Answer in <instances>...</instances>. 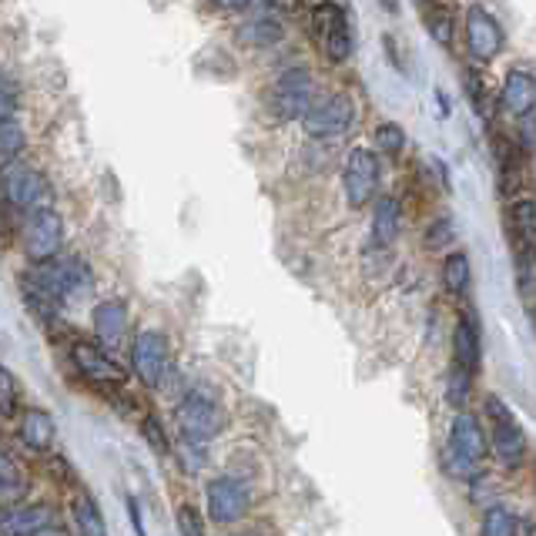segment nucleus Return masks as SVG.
Returning <instances> with one entry per match:
<instances>
[{"label": "nucleus", "mask_w": 536, "mask_h": 536, "mask_svg": "<svg viewBox=\"0 0 536 536\" xmlns=\"http://www.w3.org/2000/svg\"><path fill=\"white\" fill-rule=\"evenodd\" d=\"M453 242H456L453 218H436V222L429 225V232H426V248H429V252H443V248H449Z\"/></svg>", "instance_id": "31"}, {"label": "nucleus", "mask_w": 536, "mask_h": 536, "mask_svg": "<svg viewBox=\"0 0 536 536\" xmlns=\"http://www.w3.org/2000/svg\"><path fill=\"white\" fill-rule=\"evenodd\" d=\"M205 510L215 526L242 523L248 510H252V486L242 476H215L205 486Z\"/></svg>", "instance_id": "5"}, {"label": "nucleus", "mask_w": 536, "mask_h": 536, "mask_svg": "<svg viewBox=\"0 0 536 536\" xmlns=\"http://www.w3.org/2000/svg\"><path fill=\"white\" fill-rule=\"evenodd\" d=\"M506 47V31L483 4H469L466 11V51L476 64H490Z\"/></svg>", "instance_id": "13"}, {"label": "nucleus", "mask_w": 536, "mask_h": 536, "mask_svg": "<svg viewBox=\"0 0 536 536\" xmlns=\"http://www.w3.org/2000/svg\"><path fill=\"white\" fill-rule=\"evenodd\" d=\"M439 282H443V289L449 295L463 299V295L469 292V285H473V265H469L466 252H449L443 258V268H439Z\"/></svg>", "instance_id": "23"}, {"label": "nucleus", "mask_w": 536, "mask_h": 536, "mask_svg": "<svg viewBox=\"0 0 536 536\" xmlns=\"http://www.w3.org/2000/svg\"><path fill=\"white\" fill-rule=\"evenodd\" d=\"M4 198L11 201L14 208L21 212H41V208H51L54 201V188L47 181L44 171H37L31 165H7L4 168Z\"/></svg>", "instance_id": "8"}, {"label": "nucleus", "mask_w": 536, "mask_h": 536, "mask_svg": "<svg viewBox=\"0 0 536 536\" xmlns=\"http://www.w3.org/2000/svg\"><path fill=\"white\" fill-rule=\"evenodd\" d=\"M490 456V436L473 413H456L449 426V446L443 449V469L453 480H480L483 463Z\"/></svg>", "instance_id": "1"}, {"label": "nucleus", "mask_w": 536, "mask_h": 536, "mask_svg": "<svg viewBox=\"0 0 536 536\" xmlns=\"http://www.w3.org/2000/svg\"><path fill=\"white\" fill-rule=\"evenodd\" d=\"M27 496V480L21 473V466H17V459L11 453H4L0 449V506L4 503H17Z\"/></svg>", "instance_id": "24"}, {"label": "nucleus", "mask_w": 536, "mask_h": 536, "mask_svg": "<svg viewBox=\"0 0 536 536\" xmlns=\"http://www.w3.org/2000/svg\"><path fill=\"white\" fill-rule=\"evenodd\" d=\"M124 506H128V520H131L134 536H148L145 520H141V510H138V500H134V496H124Z\"/></svg>", "instance_id": "38"}, {"label": "nucleus", "mask_w": 536, "mask_h": 536, "mask_svg": "<svg viewBox=\"0 0 536 536\" xmlns=\"http://www.w3.org/2000/svg\"><path fill=\"white\" fill-rule=\"evenodd\" d=\"M17 406H21V382L0 362V416H14Z\"/></svg>", "instance_id": "30"}, {"label": "nucleus", "mask_w": 536, "mask_h": 536, "mask_svg": "<svg viewBox=\"0 0 536 536\" xmlns=\"http://www.w3.org/2000/svg\"><path fill=\"white\" fill-rule=\"evenodd\" d=\"M382 7H386V11H392V14H396V11H399V0H382Z\"/></svg>", "instance_id": "41"}, {"label": "nucleus", "mask_w": 536, "mask_h": 536, "mask_svg": "<svg viewBox=\"0 0 536 536\" xmlns=\"http://www.w3.org/2000/svg\"><path fill=\"white\" fill-rule=\"evenodd\" d=\"M356 124V104H352L349 94H332L319 104H312V111L302 118V128L315 141H335L346 138Z\"/></svg>", "instance_id": "9"}, {"label": "nucleus", "mask_w": 536, "mask_h": 536, "mask_svg": "<svg viewBox=\"0 0 536 536\" xmlns=\"http://www.w3.org/2000/svg\"><path fill=\"white\" fill-rule=\"evenodd\" d=\"M503 108L523 118V114L536 111V74L530 71H510L503 78V94H500Z\"/></svg>", "instance_id": "20"}, {"label": "nucleus", "mask_w": 536, "mask_h": 536, "mask_svg": "<svg viewBox=\"0 0 536 536\" xmlns=\"http://www.w3.org/2000/svg\"><path fill=\"white\" fill-rule=\"evenodd\" d=\"M483 362V342H480V325L469 312H459L456 329H453V366L476 376Z\"/></svg>", "instance_id": "17"}, {"label": "nucleus", "mask_w": 536, "mask_h": 536, "mask_svg": "<svg viewBox=\"0 0 536 536\" xmlns=\"http://www.w3.org/2000/svg\"><path fill=\"white\" fill-rule=\"evenodd\" d=\"M516 252V289H520L523 309L536 329V248H513Z\"/></svg>", "instance_id": "21"}, {"label": "nucleus", "mask_w": 536, "mask_h": 536, "mask_svg": "<svg viewBox=\"0 0 536 536\" xmlns=\"http://www.w3.org/2000/svg\"><path fill=\"white\" fill-rule=\"evenodd\" d=\"M7 232V215H4V208H0V235Z\"/></svg>", "instance_id": "42"}, {"label": "nucleus", "mask_w": 536, "mask_h": 536, "mask_svg": "<svg viewBox=\"0 0 536 536\" xmlns=\"http://www.w3.org/2000/svg\"><path fill=\"white\" fill-rule=\"evenodd\" d=\"M416 4H423V7H439L443 0H416Z\"/></svg>", "instance_id": "43"}, {"label": "nucleus", "mask_w": 536, "mask_h": 536, "mask_svg": "<svg viewBox=\"0 0 536 536\" xmlns=\"http://www.w3.org/2000/svg\"><path fill=\"white\" fill-rule=\"evenodd\" d=\"M54 523H57V506L34 500L0 516V536H37Z\"/></svg>", "instance_id": "16"}, {"label": "nucleus", "mask_w": 536, "mask_h": 536, "mask_svg": "<svg viewBox=\"0 0 536 536\" xmlns=\"http://www.w3.org/2000/svg\"><path fill=\"white\" fill-rule=\"evenodd\" d=\"M175 523H178V536H208L205 523H201V513L191 503H181L175 510Z\"/></svg>", "instance_id": "34"}, {"label": "nucleus", "mask_w": 536, "mask_h": 536, "mask_svg": "<svg viewBox=\"0 0 536 536\" xmlns=\"http://www.w3.org/2000/svg\"><path fill=\"white\" fill-rule=\"evenodd\" d=\"M516 138H520V151H536V111L520 118V134Z\"/></svg>", "instance_id": "37"}, {"label": "nucleus", "mask_w": 536, "mask_h": 536, "mask_svg": "<svg viewBox=\"0 0 536 536\" xmlns=\"http://www.w3.org/2000/svg\"><path fill=\"white\" fill-rule=\"evenodd\" d=\"M486 416L493 423V436H490V453L496 456V463L503 469L516 473L526 463V429L520 426V419L513 416V409L506 406L500 396H486Z\"/></svg>", "instance_id": "2"}, {"label": "nucleus", "mask_w": 536, "mask_h": 536, "mask_svg": "<svg viewBox=\"0 0 536 536\" xmlns=\"http://www.w3.org/2000/svg\"><path fill=\"white\" fill-rule=\"evenodd\" d=\"M37 536H71V533H67L61 523H54V526H47V530H41Z\"/></svg>", "instance_id": "40"}, {"label": "nucleus", "mask_w": 536, "mask_h": 536, "mask_svg": "<svg viewBox=\"0 0 536 536\" xmlns=\"http://www.w3.org/2000/svg\"><path fill=\"white\" fill-rule=\"evenodd\" d=\"M64 245V218L54 208H41V212H31L24 222V255L31 258L34 265L51 262V258L61 255Z\"/></svg>", "instance_id": "11"}, {"label": "nucleus", "mask_w": 536, "mask_h": 536, "mask_svg": "<svg viewBox=\"0 0 536 536\" xmlns=\"http://www.w3.org/2000/svg\"><path fill=\"white\" fill-rule=\"evenodd\" d=\"M71 366L78 369L81 379H88L91 386L101 389H121L124 379H128V372H124V366H118V359L104 346L88 339H78L71 346Z\"/></svg>", "instance_id": "10"}, {"label": "nucleus", "mask_w": 536, "mask_h": 536, "mask_svg": "<svg viewBox=\"0 0 536 536\" xmlns=\"http://www.w3.org/2000/svg\"><path fill=\"white\" fill-rule=\"evenodd\" d=\"M131 369H134V376L141 379V386L161 389V382H165L168 372L175 369L171 366L168 335L158 332V329L138 332V339H134V346H131Z\"/></svg>", "instance_id": "7"}, {"label": "nucleus", "mask_w": 536, "mask_h": 536, "mask_svg": "<svg viewBox=\"0 0 536 536\" xmlns=\"http://www.w3.org/2000/svg\"><path fill=\"white\" fill-rule=\"evenodd\" d=\"M175 426L181 439L208 443V439H215L225 429V409L212 396H205V392H188L175 406Z\"/></svg>", "instance_id": "4"}, {"label": "nucleus", "mask_w": 536, "mask_h": 536, "mask_svg": "<svg viewBox=\"0 0 536 536\" xmlns=\"http://www.w3.org/2000/svg\"><path fill=\"white\" fill-rule=\"evenodd\" d=\"M91 329H94V339L98 346L104 349H118L124 342V335L131 329V315H128V305L121 299H104L94 305L91 312Z\"/></svg>", "instance_id": "14"}, {"label": "nucleus", "mask_w": 536, "mask_h": 536, "mask_svg": "<svg viewBox=\"0 0 536 536\" xmlns=\"http://www.w3.org/2000/svg\"><path fill=\"white\" fill-rule=\"evenodd\" d=\"M426 31L433 34L436 44H453V17H449L446 7H436V11L426 14Z\"/></svg>", "instance_id": "33"}, {"label": "nucleus", "mask_w": 536, "mask_h": 536, "mask_svg": "<svg viewBox=\"0 0 536 536\" xmlns=\"http://www.w3.org/2000/svg\"><path fill=\"white\" fill-rule=\"evenodd\" d=\"M14 114H17V88L11 78L0 74V124L14 121Z\"/></svg>", "instance_id": "36"}, {"label": "nucleus", "mask_w": 536, "mask_h": 536, "mask_svg": "<svg viewBox=\"0 0 536 536\" xmlns=\"http://www.w3.org/2000/svg\"><path fill=\"white\" fill-rule=\"evenodd\" d=\"M17 439L21 446H27L37 456H47L57 446V419L47 413L44 406L24 409L21 419H17Z\"/></svg>", "instance_id": "15"}, {"label": "nucleus", "mask_w": 536, "mask_h": 536, "mask_svg": "<svg viewBox=\"0 0 536 536\" xmlns=\"http://www.w3.org/2000/svg\"><path fill=\"white\" fill-rule=\"evenodd\" d=\"M506 232H510L513 248H536V201L533 195L506 198Z\"/></svg>", "instance_id": "18"}, {"label": "nucleus", "mask_w": 536, "mask_h": 536, "mask_svg": "<svg viewBox=\"0 0 536 536\" xmlns=\"http://www.w3.org/2000/svg\"><path fill=\"white\" fill-rule=\"evenodd\" d=\"M208 4L215 7V11H228V14H242L252 7V0H208Z\"/></svg>", "instance_id": "39"}, {"label": "nucleus", "mask_w": 536, "mask_h": 536, "mask_svg": "<svg viewBox=\"0 0 536 536\" xmlns=\"http://www.w3.org/2000/svg\"><path fill=\"white\" fill-rule=\"evenodd\" d=\"M473 382H476V376L449 366V372H446V402L456 409V413H466L469 399H473Z\"/></svg>", "instance_id": "27"}, {"label": "nucleus", "mask_w": 536, "mask_h": 536, "mask_svg": "<svg viewBox=\"0 0 536 536\" xmlns=\"http://www.w3.org/2000/svg\"><path fill=\"white\" fill-rule=\"evenodd\" d=\"M342 188L352 208H366L379 195V158L369 148H352L342 165Z\"/></svg>", "instance_id": "12"}, {"label": "nucleus", "mask_w": 536, "mask_h": 536, "mask_svg": "<svg viewBox=\"0 0 536 536\" xmlns=\"http://www.w3.org/2000/svg\"><path fill=\"white\" fill-rule=\"evenodd\" d=\"M399 228H402V205L399 198L392 195H382L376 198V208H372V248H392L399 238Z\"/></svg>", "instance_id": "19"}, {"label": "nucleus", "mask_w": 536, "mask_h": 536, "mask_svg": "<svg viewBox=\"0 0 536 536\" xmlns=\"http://www.w3.org/2000/svg\"><path fill=\"white\" fill-rule=\"evenodd\" d=\"M376 145L379 151H386V155H399V151L406 148V131H402L396 121H382L376 128Z\"/></svg>", "instance_id": "32"}, {"label": "nucleus", "mask_w": 536, "mask_h": 536, "mask_svg": "<svg viewBox=\"0 0 536 536\" xmlns=\"http://www.w3.org/2000/svg\"><path fill=\"white\" fill-rule=\"evenodd\" d=\"M71 516H74V526H78V536H108V523H104L101 506L91 493L74 496Z\"/></svg>", "instance_id": "22"}, {"label": "nucleus", "mask_w": 536, "mask_h": 536, "mask_svg": "<svg viewBox=\"0 0 536 536\" xmlns=\"http://www.w3.org/2000/svg\"><path fill=\"white\" fill-rule=\"evenodd\" d=\"M141 439L151 446V453H155L158 459L175 456V446H171V439H168V429L155 413H148L145 419H141Z\"/></svg>", "instance_id": "28"}, {"label": "nucleus", "mask_w": 536, "mask_h": 536, "mask_svg": "<svg viewBox=\"0 0 536 536\" xmlns=\"http://www.w3.org/2000/svg\"><path fill=\"white\" fill-rule=\"evenodd\" d=\"M309 11H312V34H315V41L322 44V54L329 57L332 64L349 61L352 51H356V37H352V21L346 14V7L325 0V4H315Z\"/></svg>", "instance_id": "3"}, {"label": "nucleus", "mask_w": 536, "mask_h": 536, "mask_svg": "<svg viewBox=\"0 0 536 536\" xmlns=\"http://www.w3.org/2000/svg\"><path fill=\"white\" fill-rule=\"evenodd\" d=\"M480 536H520V516H516L510 506H490L483 513Z\"/></svg>", "instance_id": "26"}, {"label": "nucleus", "mask_w": 536, "mask_h": 536, "mask_svg": "<svg viewBox=\"0 0 536 536\" xmlns=\"http://www.w3.org/2000/svg\"><path fill=\"white\" fill-rule=\"evenodd\" d=\"M238 41L248 47H272L282 41V24L275 17H255L238 27Z\"/></svg>", "instance_id": "25"}, {"label": "nucleus", "mask_w": 536, "mask_h": 536, "mask_svg": "<svg viewBox=\"0 0 536 536\" xmlns=\"http://www.w3.org/2000/svg\"><path fill=\"white\" fill-rule=\"evenodd\" d=\"M315 104V78L305 67H292L275 78L272 94H268V108L279 121H302Z\"/></svg>", "instance_id": "6"}, {"label": "nucleus", "mask_w": 536, "mask_h": 536, "mask_svg": "<svg viewBox=\"0 0 536 536\" xmlns=\"http://www.w3.org/2000/svg\"><path fill=\"white\" fill-rule=\"evenodd\" d=\"M24 151V128L14 121L0 124V165H14L17 155Z\"/></svg>", "instance_id": "29"}, {"label": "nucleus", "mask_w": 536, "mask_h": 536, "mask_svg": "<svg viewBox=\"0 0 536 536\" xmlns=\"http://www.w3.org/2000/svg\"><path fill=\"white\" fill-rule=\"evenodd\" d=\"M175 456L181 459V466H185V473H195V469L205 466V443H191V439H181V446H175Z\"/></svg>", "instance_id": "35"}]
</instances>
